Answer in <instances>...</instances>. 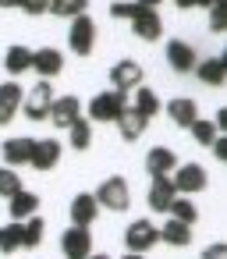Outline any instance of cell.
<instances>
[{
	"label": "cell",
	"instance_id": "f1b7e54d",
	"mask_svg": "<svg viewBox=\"0 0 227 259\" xmlns=\"http://www.w3.org/2000/svg\"><path fill=\"white\" fill-rule=\"evenodd\" d=\"M22 248V224H4L0 227V252L4 255H11V252H18Z\"/></svg>",
	"mask_w": 227,
	"mask_h": 259
},
{
	"label": "cell",
	"instance_id": "44dd1931",
	"mask_svg": "<svg viewBox=\"0 0 227 259\" xmlns=\"http://www.w3.org/2000/svg\"><path fill=\"white\" fill-rule=\"evenodd\" d=\"M8 209H11V220H15V224H22V220L36 217V209H39V195L22 188V192H15V195H11V206H8Z\"/></svg>",
	"mask_w": 227,
	"mask_h": 259
},
{
	"label": "cell",
	"instance_id": "7c38bea8",
	"mask_svg": "<svg viewBox=\"0 0 227 259\" xmlns=\"http://www.w3.org/2000/svg\"><path fill=\"white\" fill-rule=\"evenodd\" d=\"M61 68H64V57H61V50H54V47L32 50V71H39L47 82H50V78H57V75H61Z\"/></svg>",
	"mask_w": 227,
	"mask_h": 259
},
{
	"label": "cell",
	"instance_id": "836d02e7",
	"mask_svg": "<svg viewBox=\"0 0 227 259\" xmlns=\"http://www.w3.org/2000/svg\"><path fill=\"white\" fill-rule=\"evenodd\" d=\"M135 15H139V8L128 4V0H117V4H110V18H128V22H131Z\"/></svg>",
	"mask_w": 227,
	"mask_h": 259
},
{
	"label": "cell",
	"instance_id": "30bf717a",
	"mask_svg": "<svg viewBox=\"0 0 227 259\" xmlns=\"http://www.w3.org/2000/svg\"><path fill=\"white\" fill-rule=\"evenodd\" d=\"M167 64L177 71V75H188V71H195V50L185 43V39H170L167 43Z\"/></svg>",
	"mask_w": 227,
	"mask_h": 259
},
{
	"label": "cell",
	"instance_id": "9c48e42d",
	"mask_svg": "<svg viewBox=\"0 0 227 259\" xmlns=\"http://www.w3.org/2000/svg\"><path fill=\"white\" fill-rule=\"evenodd\" d=\"M29 163H32L36 170H54V167L61 163V142H57V139H36Z\"/></svg>",
	"mask_w": 227,
	"mask_h": 259
},
{
	"label": "cell",
	"instance_id": "4316f807",
	"mask_svg": "<svg viewBox=\"0 0 227 259\" xmlns=\"http://www.w3.org/2000/svg\"><path fill=\"white\" fill-rule=\"evenodd\" d=\"M167 217H174V220H181V224H195L199 220V209H195V202L188 199V195H177L174 202H170V209H167Z\"/></svg>",
	"mask_w": 227,
	"mask_h": 259
},
{
	"label": "cell",
	"instance_id": "3957f363",
	"mask_svg": "<svg viewBox=\"0 0 227 259\" xmlns=\"http://www.w3.org/2000/svg\"><path fill=\"white\" fill-rule=\"evenodd\" d=\"M50 107H54V89H50V82H47V78H43V82H36V85L22 96V110H25V117H29V121H47Z\"/></svg>",
	"mask_w": 227,
	"mask_h": 259
},
{
	"label": "cell",
	"instance_id": "7a4b0ae2",
	"mask_svg": "<svg viewBox=\"0 0 227 259\" xmlns=\"http://www.w3.org/2000/svg\"><path fill=\"white\" fill-rule=\"evenodd\" d=\"M124 110H128V93H117V89H114V93H100V96L89 103V121H107V124L114 121V124H117V117H121Z\"/></svg>",
	"mask_w": 227,
	"mask_h": 259
},
{
	"label": "cell",
	"instance_id": "4dcf8cb0",
	"mask_svg": "<svg viewBox=\"0 0 227 259\" xmlns=\"http://www.w3.org/2000/svg\"><path fill=\"white\" fill-rule=\"evenodd\" d=\"M15 192H22V178H18V170H15V167H0V195L11 199Z\"/></svg>",
	"mask_w": 227,
	"mask_h": 259
},
{
	"label": "cell",
	"instance_id": "6da1fadb",
	"mask_svg": "<svg viewBox=\"0 0 227 259\" xmlns=\"http://www.w3.org/2000/svg\"><path fill=\"white\" fill-rule=\"evenodd\" d=\"M93 195H96L100 206H107V209H114V213H124V209L131 206V188H128V181H124L121 174H110Z\"/></svg>",
	"mask_w": 227,
	"mask_h": 259
},
{
	"label": "cell",
	"instance_id": "8992f818",
	"mask_svg": "<svg viewBox=\"0 0 227 259\" xmlns=\"http://www.w3.org/2000/svg\"><path fill=\"white\" fill-rule=\"evenodd\" d=\"M156 241H160V231H156V224H153V220H131V224H128V231H124V245H128V252L146 255Z\"/></svg>",
	"mask_w": 227,
	"mask_h": 259
},
{
	"label": "cell",
	"instance_id": "8fae6325",
	"mask_svg": "<svg viewBox=\"0 0 227 259\" xmlns=\"http://www.w3.org/2000/svg\"><path fill=\"white\" fill-rule=\"evenodd\" d=\"M22 96H25V89L18 82H4V85H0V124L15 121V114L22 110Z\"/></svg>",
	"mask_w": 227,
	"mask_h": 259
},
{
	"label": "cell",
	"instance_id": "603a6c76",
	"mask_svg": "<svg viewBox=\"0 0 227 259\" xmlns=\"http://www.w3.org/2000/svg\"><path fill=\"white\" fill-rule=\"evenodd\" d=\"M156 231H160V241H167V245H174V248L192 245V227L181 224V220H174V217H167V224L156 227Z\"/></svg>",
	"mask_w": 227,
	"mask_h": 259
},
{
	"label": "cell",
	"instance_id": "60d3db41",
	"mask_svg": "<svg viewBox=\"0 0 227 259\" xmlns=\"http://www.w3.org/2000/svg\"><path fill=\"white\" fill-rule=\"evenodd\" d=\"M213 4H220V0H195V8H213Z\"/></svg>",
	"mask_w": 227,
	"mask_h": 259
},
{
	"label": "cell",
	"instance_id": "cb8c5ba5",
	"mask_svg": "<svg viewBox=\"0 0 227 259\" xmlns=\"http://www.w3.org/2000/svg\"><path fill=\"white\" fill-rule=\"evenodd\" d=\"M68 142H71V149L85 153V149L93 146V121L75 117V121H71V128H68Z\"/></svg>",
	"mask_w": 227,
	"mask_h": 259
},
{
	"label": "cell",
	"instance_id": "4fadbf2b",
	"mask_svg": "<svg viewBox=\"0 0 227 259\" xmlns=\"http://www.w3.org/2000/svg\"><path fill=\"white\" fill-rule=\"evenodd\" d=\"M75 117H82V103H78L75 96L54 100V107H50V114H47V121H54V128H71Z\"/></svg>",
	"mask_w": 227,
	"mask_h": 259
},
{
	"label": "cell",
	"instance_id": "ac0fdd59",
	"mask_svg": "<svg viewBox=\"0 0 227 259\" xmlns=\"http://www.w3.org/2000/svg\"><path fill=\"white\" fill-rule=\"evenodd\" d=\"M131 32H135L139 39L153 43V39H160V32H163V22H160V15H156V11H139V15L131 18Z\"/></svg>",
	"mask_w": 227,
	"mask_h": 259
},
{
	"label": "cell",
	"instance_id": "d6986e66",
	"mask_svg": "<svg viewBox=\"0 0 227 259\" xmlns=\"http://www.w3.org/2000/svg\"><path fill=\"white\" fill-rule=\"evenodd\" d=\"M174 199H177V192H174L170 178H153V188H149V209H153V213H167Z\"/></svg>",
	"mask_w": 227,
	"mask_h": 259
},
{
	"label": "cell",
	"instance_id": "7402d4cb",
	"mask_svg": "<svg viewBox=\"0 0 227 259\" xmlns=\"http://www.w3.org/2000/svg\"><path fill=\"white\" fill-rule=\"evenodd\" d=\"M167 114H170V121H174L177 128H192V121L199 117V107H195V100L177 96V100H170V103H167Z\"/></svg>",
	"mask_w": 227,
	"mask_h": 259
},
{
	"label": "cell",
	"instance_id": "5b68a950",
	"mask_svg": "<svg viewBox=\"0 0 227 259\" xmlns=\"http://www.w3.org/2000/svg\"><path fill=\"white\" fill-rule=\"evenodd\" d=\"M68 43H71V50H75L78 57H89V54H93V47H96V22H93L89 15H78V18H71Z\"/></svg>",
	"mask_w": 227,
	"mask_h": 259
},
{
	"label": "cell",
	"instance_id": "f35d334b",
	"mask_svg": "<svg viewBox=\"0 0 227 259\" xmlns=\"http://www.w3.org/2000/svg\"><path fill=\"white\" fill-rule=\"evenodd\" d=\"M156 4H160V0H135L139 11H156Z\"/></svg>",
	"mask_w": 227,
	"mask_h": 259
},
{
	"label": "cell",
	"instance_id": "1f68e13d",
	"mask_svg": "<svg viewBox=\"0 0 227 259\" xmlns=\"http://www.w3.org/2000/svg\"><path fill=\"white\" fill-rule=\"evenodd\" d=\"M188 132H192L195 142H202V146H213V139H216V124H213V121H202V117H195Z\"/></svg>",
	"mask_w": 227,
	"mask_h": 259
},
{
	"label": "cell",
	"instance_id": "ee69618b",
	"mask_svg": "<svg viewBox=\"0 0 227 259\" xmlns=\"http://www.w3.org/2000/svg\"><path fill=\"white\" fill-rule=\"evenodd\" d=\"M85 259H110V255H100V252H93V255H85Z\"/></svg>",
	"mask_w": 227,
	"mask_h": 259
},
{
	"label": "cell",
	"instance_id": "484cf974",
	"mask_svg": "<svg viewBox=\"0 0 227 259\" xmlns=\"http://www.w3.org/2000/svg\"><path fill=\"white\" fill-rule=\"evenodd\" d=\"M135 114H142L146 121L149 117H156L160 114V96L153 93V89H146V85H139V93H135V107H131Z\"/></svg>",
	"mask_w": 227,
	"mask_h": 259
},
{
	"label": "cell",
	"instance_id": "9a60e30c",
	"mask_svg": "<svg viewBox=\"0 0 227 259\" xmlns=\"http://www.w3.org/2000/svg\"><path fill=\"white\" fill-rule=\"evenodd\" d=\"M195 75L202 85H223L227 82V57H206L195 64Z\"/></svg>",
	"mask_w": 227,
	"mask_h": 259
},
{
	"label": "cell",
	"instance_id": "ffe728a7",
	"mask_svg": "<svg viewBox=\"0 0 227 259\" xmlns=\"http://www.w3.org/2000/svg\"><path fill=\"white\" fill-rule=\"evenodd\" d=\"M146 128H149V121H146L142 114H135L131 107L117 117V132H121V139H124V142H139V139L146 135Z\"/></svg>",
	"mask_w": 227,
	"mask_h": 259
},
{
	"label": "cell",
	"instance_id": "ab89813d",
	"mask_svg": "<svg viewBox=\"0 0 227 259\" xmlns=\"http://www.w3.org/2000/svg\"><path fill=\"white\" fill-rule=\"evenodd\" d=\"M0 8H22V0H0Z\"/></svg>",
	"mask_w": 227,
	"mask_h": 259
},
{
	"label": "cell",
	"instance_id": "ba28073f",
	"mask_svg": "<svg viewBox=\"0 0 227 259\" xmlns=\"http://www.w3.org/2000/svg\"><path fill=\"white\" fill-rule=\"evenodd\" d=\"M61 248H64L68 259H85V255H93V234H89V227H68L64 238H61Z\"/></svg>",
	"mask_w": 227,
	"mask_h": 259
},
{
	"label": "cell",
	"instance_id": "d590c367",
	"mask_svg": "<svg viewBox=\"0 0 227 259\" xmlns=\"http://www.w3.org/2000/svg\"><path fill=\"white\" fill-rule=\"evenodd\" d=\"M202 259H227V245H223V241H216V245L202 248Z\"/></svg>",
	"mask_w": 227,
	"mask_h": 259
},
{
	"label": "cell",
	"instance_id": "e575fe53",
	"mask_svg": "<svg viewBox=\"0 0 227 259\" xmlns=\"http://www.w3.org/2000/svg\"><path fill=\"white\" fill-rule=\"evenodd\" d=\"M22 11L32 15V18H36V15H47V11H50V0H22Z\"/></svg>",
	"mask_w": 227,
	"mask_h": 259
},
{
	"label": "cell",
	"instance_id": "e0dca14e",
	"mask_svg": "<svg viewBox=\"0 0 227 259\" xmlns=\"http://www.w3.org/2000/svg\"><path fill=\"white\" fill-rule=\"evenodd\" d=\"M32 146H36V139H25V135H18V139H8L4 146H0V153H4L8 167H22V163H29V156H32Z\"/></svg>",
	"mask_w": 227,
	"mask_h": 259
},
{
	"label": "cell",
	"instance_id": "277c9868",
	"mask_svg": "<svg viewBox=\"0 0 227 259\" xmlns=\"http://www.w3.org/2000/svg\"><path fill=\"white\" fill-rule=\"evenodd\" d=\"M170 185H174L177 195H192V192H202L209 185V174H206L202 163H181V167H174Z\"/></svg>",
	"mask_w": 227,
	"mask_h": 259
},
{
	"label": "cell",
	"instance_id": "52a82bcc",
	"mask_svg": "<svg viewBox=\"0 0 227 259\" xmlns=\"http://www.w3.org/2000/svg\"><path fill=\"white\" fill-rule=\"evenodd\" d=\"M110 85H114L117 93L139 89V85H142V64H135V61H117V64L110 68Z\"/></svg>",
	"mask_w": 227,
	"mask_h": 259
},
{
	"label": "cell",
	"instance_id": "b9f144b4",
	"mask_svg": "<svg viewBox=\"0 0 227 259\" xmlns=\"http://www.w3.org/2000/svg\"><path fill=\"white\" fill-rule=\"evenodd\" d=\"M174 4H177V8H185V11H188V8H195V0H174Z\"/></svg>",
	"mask_w": 227,
	"mask_h": 259
},
{
	"label": "cell",
	"instance_id": "5bb4252c",
	"mask_svg": "<svg viewBox=\"0 0 227 259\" xmlns=\"http://www.w3.org/2000/svg\"><path fill=\"white\" fill-rule=\"evenodd\" d=\"M96 217H100V202H96V195L82 192V195L71 199V227H89Z\"/></svg>",
	"mask_w": 227,
	"mask_h": 259
},
{
	"label": "cell",
	"instance_id": "8d00e7d4",
	"mask_svg": "<svg viewBox=\"0 0 227 259\" xmlns=\"http://www.w3.org/2000/svg\"><path fill=\"white\" fill-rule=\"evenodd\" d=\"M213 156H216L220 163H227V135H223V139H213Z\"/></svg>",
	"mask_w": 227,
	"mask_h": 259
},
{
	"label": "cell",
	"instance_id": "83f0119b",
	"mask_svg": "<svg viewBox=\"0 0 227 259\" xmlns=\"http://www.w3.org/2000/svg\"><path fill=\"white\" fill-rule=\"evenodd\" d=\"M43 231H47V224H43L39 217L22 220V248H36V245L43 241Z\"/></svg>",
	"mask_w": 227,
	"mask_h": 259
},
{
	"label": "cell",
	"instance_id": "d4e9b609",
	"mask_svg": "<svg viewBox=\"0 0 227 259\" xmlns=\"http://www.w3.org/2000/svg\"><path fill=\"white\" fill-rule=\"evenodd\" d=\"M4 68H8V75H25L32 68V50L29 47H11L4 54Z\"/></svg>",
	"mask_w": 227,
	"mask_h": 259
},
{
	"label": "cell",
	"instance_id": "f546056e",
	"mask_svg": "<svg viewBox=\"0 0 227 259\" xmlns=\"http://www.w3.org/2000/svg\"><path fill=\"white\" fill-rule=\"evenodd\" d=\"M85 8H89V0H50V11L61 18H78V15H85Z\"/></svg>",
	"mask_w": 227,
	"mask_h": 259
},
{
	"label": "cell",
	"instance_id": "74e56055",
	"mask_svg": "<svg viewBox=\"0 0 227 259\" xmlns=\"http://www.w3.org/2000/svg\"><path fill=\"white\" fill-rule=\"evenodd\" d=\"M213 124H216V128H223V135H227V107H220V110H216Z\"/></svg>",
	"mask_w": 227,
	"mask_h": 259
},
{
	"label": "cell",
	"instance_id": "2e32d148",
	"mask_svg": "<svg viewBox=\"0 0 227 259\" xmlns=\"http://www.w3.org/2000/svg\"><path fill=\"white\" fill-rule=\"evenodd\" d=\"M174 167H177L174 149H163V146L149 149V156H146V170H149L153 178H170V174H174Z\"/></svg>",
	"mask_w": 227,
	"mask_h": 259
},
{
	"label": "cell",
	"instance_id": "d6a6232c",
	"mask_svg": "<svg viewBox=\"0 0 227 259\" xmlns=\"http://www.w3.org/2000/svg\"><path fill=\"white\" fill-rule=\"evenodd\" d=\"M209 29L213 32H227V0H220V4L209 8Z\"/></svg>",
	"mask_w": 227,
	"mask_h": 259
},
{
	"label": "cell",
	"instance_id": "7bdbcfd3",
	"mask_svg": "<svg viewBox=\"0 0 227 259\" xmlns=\"http://www.w3.org/2000/svg\"><path fill=\"white\" fill-rule=\"evenodd\" d=\"M121 259H142V255H139V252H128V255H121Z\"/></svg>",
	"mask_w": 227,
	"mask_h": 259
}]
</instances>
